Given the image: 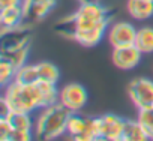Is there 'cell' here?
Here are the masks:
<instances>
[{
	"instance_id": "484cf974",
	"label": "cell",
	"mask_w": 153,
	"mask_h": 141,
	"mask_svg": "<svg viewBox=\"0 0 153 141\" xmlns=\"http://www.w3.org/2000/svg\"><path fill=\"white\" fill-rule=\"evenodd\" d=\"M152 2H153V0H152Z\"/></svg>"
},
{
	"instance_id": "7c38bea8",
	"label": "cell",
	"mask_w": 153,
	"mask_h": 141,
	"mask_svg": "<svg viewBox=\"0 0 153 141\" xmlns=\"http://www.w3.org/2000/svg\"><path fill=\"white\" fill-rule=\"evenodd\" d=\"M38 90H39V98H41V110L50 105H54L59 102L60 90L54 83H47V81H38L36 83Z\"/></svg>"
},
{
	"instance_id": "603a6c76",
	"label": "cell",
	"mask_w": 153,
	"mask_h": 141,
	"mask_svg": "<svg viewBox=\"0 0 153 141\" xmlns=\"http://www.w3.org/2000/svg\"><path fill=\"white\" fill-rule=\"evenodd\" d=\"M35 132H21V131H14L11 135L9 141H30L33 140Z\"/></svg>"
},
{
	"instance_id": "5bb4252c",
	"label": "cell",
	"mask_w": 153,
	"mask_h": 141,
	"mask_svg": "<svg viewBox=\"0 0 153 141\" xmlns=\"http://www.w3.org/2000/svg\"><path fill=\"white\" fill-rule=\"evenodd\" d=\"M135 47L143 54H152L153 53V27L144 26V27H140L137 30Z\"/></svg>"
},
{
	"instance_id": "9a60e30c",
	"label": "cell",
	"mask_w": 153,
	"mask_h": 141,
	"mask_svg": "<svg viewBox=\"0 0 153 141\" xmlns=\"http://www.w3.org/2000/svg\"><path fill=\"white\" fill-rule=\"evenodd\" d=\"M14 131L21 132H35V122L30 113H11L8 117Z\"/></svg>"
},
{
	"instance_id": "52a82bcc",
	"label": "cell",
	"mask_w": 153,
	"mask_h": 141,
	"mask_svg": "<svg viewBox=\"0 0 153 141\" xmlns=\"http://www.w3.org/2000/svg\"><path fill=\"white\" fill-rule=\"evenodd\" d=\"M101 119V138L107 141H122L125 120L116 114H104Z\"/></svg>"
},
{
	"instance_id": "6da1fadb",
	"label": "cell",
	"mask_w": 153,
	"mask_h": 141,
	"mask_svg": "<svg viewBox=\"0 0 153 141\" xmlns=\"http://www.w3.org/2000/svg\"><path fill=\"white\" fill-rule=\"evenodd\" d=\"M72 113L60 102L45 107L35 120V135L42 140H56L68 132V120Z\"/></svg>"
},
{
	"instance_id": "cb8c5ba5",
	"label": "cell",
	"mask_w": 153,
	"mask_h": 141,
	"mask_svg": "<svg viewBox=\"0 0 153 141\" xmlns=\"http://www.w3.org/2000/svg\"><path fill=\"white\" fill-rule=\"evenodd\" d=\"M23 6V0H0V9L11 8V6Z\"/></svg>"
},
{
	"instance_id": "5b68a950",
	"label": "cell",
	"mask_w": 153,
	"mask_h": 141,
	"mask_svg": "<svg viewBox=\"0 0 153 141\" xmlns=\"http://www.w3.org/2000/svg\"><path fill=\"white\" fill-rule=\"evenodd\" d=\"M137 30L138 29H135L128 21H117L108 29V42L113 48L135 45Z\"/></svg>"
},
{
	"instance_id": "d6986e66",
	"label": "cell",
	"mask_w": 153,
	"mask_h": 141,
	"mask_svg": "<svg viewBox=\"0 0 153 141\" xmlns=\"http://www.w3.org/2000/svg\"><path fill=\"white\" fill-rule=\"evenodd\" d=\"M27 57H29V47H23V48L15 50V51H2V56H0V59L9 62L17 69L26 65Z\"/></svg>"
},
{
	"instance_id": "8992f818",
	"label": "cell",
	"mask_w": 153,
	"mask_h": 141,
	"mask_svg": "<svg viewBox=\"0 0 153 141\" xmlns=\"http://www.w3.org/2000/svg\"><path fill=\"white\" fill-rule=\"evenodd\" d=\"M141 56L143 53L135 45H128V47L113 48L111 60L116 68L122 70H131L138 66V63L141 62Z\"/></svg>"
},
{
	"instance_id": "30bf717a",
	"label": "cell",
	"mask_w": 153,
	"mask_h": 141,
	"mask_svg": "<svg viewBox=\"0 0 153 141\" xmlns=\"http://www.w3.org/2000/svg\"><path fill=\"white\" fill-rule=\"evenodd\" d=\"M105 32H107V27H93V29H86V30H75L72 33V39L83 47L90 48V47L98 45L102 41Z\"/></svg>"
},
{
	"instance_id": "8fae6325",
	"label": "cell",
	"mask_w": 153,
	"mask_h": 141,
	"mask_svg": "<svg viewBox=\"0 0 153 141\" xmlns=\"http://www.w3.org/2000/svg\"><path fill=\"white\" fill-rule=\"evenodd\" d=\"M126 8H128V14L137 21H144L153 17L152 0H128Z\"/></svg>"
},
{
	"instance_id": "7402d4cb",
	"label": "cell",
	"mask_w": 153,
	"mask_h": 141,
	"mask_svg": "<svg viewBox=\"0 0 153 141\" xmlns=\"http://www.w3.org/2000/svg\"><path fill=\"white\" fill-rule=\"evenodd\" d=\"M14 132V128L8 119H0V140L2 141H9L11 135Z\"/></svg>"
},
{
	"instance_id": "ba28073f",
	"label": "cell",
	"mask_w": 153,
	"mask_h": 141,
	"mask_svg": "<svg viewBox=\"0 0 153 141\" xmlns=\"http://www.w3.org/2000/svg\"><path fill=\"white\" fill-rule=\"evenodd\" d=\"M26 18H27V14L21 5L11 6V8H2L0 9V26H2V32L20 27L21 24H24Z\"/></svg>"
},
{
	"instance_id": "277c9868",
	"label": "cell",
	"mask_w": 153,
	"mask_h": 141,
	"mask_svg": "<svg viewBox=\"0 0 153 141\" xmlns=\"http://www.w3.org/2000/svg\"><path fill=\"white\" fill-rule=\"evenodd\" d=\"M87 99V90L78 83H69L60 89L59 102L71 113H80L86 107Z\"/></svg>"
},
{
	"instance_id": "2e32d148",
	"label": "cell",
	"mask_w": 153,
	"mask_h": 141,
	"mask_svg": "<svg viewBox=\"0 0 153 141\" xmlns=\"http://www.w3.org/2000/svg\"><path fill=\"white\" fill-rule=\"evenodd\" d=\"M18 84L23 86H32L36 84L39 81V74H38V66L36 65H24L21 68L17 69V74H15V80Z\"/></svg>"
},
{
	"instance_id": "3957f363",
	"label": "cell",
	"mask_w": 153,
	"mask_h": 141,
	"mask_svg": "<svg viewBox=\"0 0 153 141\" xmlns=\"http://www.w3.org/2000/svg\"><path fill=\"white\" fill-rule=\"evenodd\" d=\"M128 95L137 110L153 108V81L144 77L134 78L128 86Z\"/></svg>"
},
{
	"instance_id": "ffe728a7",
	"label": "cell",
	"mask_w": 153,
	"mask_h": 141,
	"mask_svg": "<svg viewBox=\"0 0 153 141\" xmlns=\"http://www.w3.org/2000/svg\"><path fill=\"white\" fill-rule=\"evenodd\" d=\"M15 74H17V68L9 62L0 59V84L3 87L11 84L15 80Z\"/></svg>"
},
{
	"instance_id": "d4e9b609",
	"label": "cell",
	"mask_w": 153,
	"mask_h": 141,
	"mask_svg": "<svg viewBox=\"0 0 153 141\" xmlns=\"http://www.w3.org/2000/svg\"><path fill=\"white\" fill-rule=\"evenodd\" d=\"M80 3H84V2H90V0H78Z\"/></svg>"
},
{
	"instance_id": "9c48e42d",
	"label": "cell",
	"mask_w": 153,
	"mask_h": 141,
	"mask_svg": "<svg viewBox=\"0 0 153 141\" xmlns=\"http://www.w3.org/2000/svg\"><path fill=\"white\" fill-rule=\"evenodd\" d=\"M56 6V0H23V8L27 18L33 21H41L45 18Z\"/></svg>"
},
{
	"instance_id": "7a4b0ae2",
	"label": "cell",
	"mask_w": 153,
	"mask_h": 141,
	"mask_svg": "<svg viewBox=\"0 0 153 141\" xmlns=\"http://www.w3.org/2000/svg\"><path fill=\"white\" fill-rule=\"evenodd\" d=\"M3 98L9 104L12 113H35L41 110V98L36 84L23 86L17 81H12L5 87Z\"/></svg>"
},
{
	"instance_id": "ac0fdd59",
	"label": "cell",
	"mask_w": 153,
	"mask_h": 141,
	"mask_svg": "<svg viewBox=\"0 0 153 141\" xmlns=\"http://www.w3.org/2000/svg\"><path fill=\"white\" fill-rule=\"evenodd\" d=\"M38 66V74H39V81H47V83H54L60 80V70L54 63L50 62H39L36 63Z\"/></svg>"
},
{
	"instance_id": "e0dca14e",
	"label": "cell",
	"mask_w": 153,
	"mask_h": 141,
	"mask_svg": "<svg viewBox=\"0 0 153 141\" xmlns=\"http://www.w3.org/2000/svg\"><path fill=\"white\" fill-rule=\"evenodd\" d=\"M87 123H89V117H83L78 113H72L68 120V132L66 134L69 137H72L74 140H76L86 132Z\"/></svg>"
},
{
	"instance_id": "4fadbf2b",
	"label": "cell",
	"mask_w": 153,
	"mask_h": 141,
	"mask_svg": "<svg viewBox=\"0 0 153 141\" xmlns=\"http://www.w3.org/2000/svg\"><path fill=\"white\" fill-rule=\"evenodd\" d=\"M147 140L149 137L138 120H125L122 141H147Z\"/></svg>"
},
{
	"instance_id": "44dd1931",
	"label": "cell",
	"mask_w": 153,
	"mask_h": 141,
	"mask_svg": "<svg viewBox=\"0 0 153 141\" xmlns=\"http://www.w3.org/2000/svg\"><path fill=\"white\" fill-rule=\"evenodd\" d=\"M137 120L143 126L149 140H153V108L138 110V119Z\"/></svg>"
}]
</instances>
